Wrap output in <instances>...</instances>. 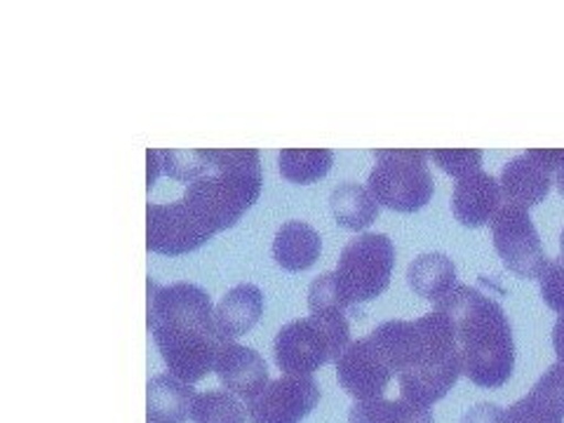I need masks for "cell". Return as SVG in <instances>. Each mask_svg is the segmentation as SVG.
<instances>
[{
  "label": "cell",
  "mask_w": 564,
  "mask_h": 423,
  "mask_svg": "<svg viewBox=\"0 0 564 423\" xmlns=\"http://www.w3.org/2000/svg\"><path fill=\"white\" fill-rule=\"evenodd\" d=\"M369 337L381 348L398 377L400 398L421 408H433L464 375L454 325L440 311L419 321H388Z\"/></svg>",
  "instance_id": "6da1fadb"
},
{
  "label": "cell",
  "mask_w": 564,
  "mask_h": 423,
  "mask_svg": "<svg viewBox=\"0 0 564 423\" xmlns=\"http://www.w3.org/2000/svg\"><path fill=\"white\" fill-rule=\"evenodd\" d=\"M209 294L191 282L155 288L149 299V329L170 375L196 383L215 372L226 344Z\"/></svg>",
  "instance_id": "7a4b0ae2"
},
{
  "label": "cell",
  "mask_w": 564,
  "mask_h": 423,
  "mask_svg": "<svg viewBox=\"0 0 564 423\" xmlns=\"http://www.w3.org/2000/svg\"><path fill=\"white\" fill-rule=\"evenodd\" d=\"M435 311L445 313L462 350V369L475 386L499 388L516 367L513 327L491 296L470 285H456Z\"/></svg>",
  "instance_id": "3957f363"
},
{
  "label": "cell",
  "mask_w": 564,
  "mask_h": 423,
  "mask_svg": "<svg viewBox=\"0 0 564 423\" xmlns=\"http://www.w3.org/2000/svg\"><path fill=\"white\" fill-rule=\"evenodd\" d=\"M257 149H207V167L180 198L212 236L234 228L261 196Z\"/></svg>",
  "instance_id": "277c9868"
},
{
  "label": "cell",
  "mask_w": 564,
  "mask_h": 423,
  "mask_svg": "<svg viewBox=\"0 0 564 423\" xmlns=\"http://www.w3.org/2000/svg\"><path fill=\"white\" fill-rule=\"evenodd\" d=\"M350 346V327L344 313L308 315L280 327L273 339V360L280 372L311 377L327 362H339Z\"/></svg>",
  "instance_id": "5b68a950"
},
{
  "label": "cell",
  "mask_w": 564,
  "mask_h": 423,
  "mask_svg": "<svg viewBox=\"0 0 564 423\" xmlns=\"http://www.w3.org/2000/svg\"><path fill=\"white\" fill-rule=\"evenodd\" d=\"M429 158V151L421 149H379L375 151L377 165L369 172L367 188L379 205L412 215L426 207L435 193Z\"/></svg>",
  "instance_id": "8992f818"
},
{
  "label": "cell",
  "mask_w": 564,
  "mask_h": 423,
  "mask_svg": "<svg viewBox=\"0 0 564 423\" xmlns=\"http://www.w3.org/2000/svg\"><path fill=\"white\" fill-rule=\"evenodd\" d=\"M395 269V245L386 234H360L346 242L337 278L346 302L360 306L379 299Z\"/></svg>",
  "instance_id": "52a82bcc"
},
{
  "label": "cell",
  "mask_w": 564,
  "mask_h": 423,
  "mask_svg": "<svg viewBox=\"0 0 564 423\" xmlns=\"http://www.w3.org/2000/svg\"><path fill=\"white\" fill-rule=\"evenodd\" d=\"M491 238L503 267L518 278L539 280L545 263L551 261L543 252L541 238L527 209L503 205L491 221Z\"/></svg>",
  "instance_id": "ba28073f"
},
{
  "label": "cell",
  "mask_w": 564,
  "mask_h": 423,
  "mask_svg": "<svg viewBox=\"0 0 564 423\" xmlns=\"http://www.w3.org/2000/svg\"><path fill=\"white\" fill-rule=\"evenodd\" d=\"M564 167V149H529L508 161L499 184L503 205L529 209L549 198L553 180Z\"/></svg>",
  "instance_id": "9c48e42d"
},
{
  "label": "cell",
  "mask_w": 564,
  "mask_h": 423,
  "mask_svg": "<svg viewBox=\"0 0 564 423\" xmlns=\"http://www.w3.org/2000/svg\"><path fill=\"white\" fill-rule=\"evenodd\" d=\"M321 386L313 377L285 375L247 402V419L250 423H302L321 402Z\"/></svg>",
  "instance_id": "30bf717a"
},
{
  "label": "cell",
  "mask_w": 564,
  "mask_h": 423,
  "mask_svg": "<svg viewBox=\"0 0 564 423\" xmlns=\"http://www.w3.org/2000/svg\"><path fill=\"white\" fill-rule=\"evenodd\" d=\"M207 228L191 215L182 200L170 205L149 203L147 207V247L158 254H188L212 240Z\"/></svg>",
  "instance_id": "8fae6325"
},
{
  "label": "cell",
  "mask_w": 564,
  "mask_h": 423,
  "mask_svg": "<svg viewBox=\"0 0 564 423\" xmlns=\"http://www.w3.org/2000/svg\"><path fill=\"white\" fill-rule=\"evenodd\" d=\"M393 377L391 365L369 334L358 341H350L337 362L339 386L350 398H356V402L381 400Z\"/></svg>",
  "instance_id": "7c38bea8"
},
{
  "label": "cell",
  "mask_w": 564,
  "mask_h": 423,
  "mask_svg": "<svg viewBox=\"0 0 564 423\" xmlns=\"http://www.w3.org/2000/svg\"><path fill=\"white\" fill-rule=\"evenodd\" d=\"M503 207L501 184L489 172H473L458 180L452 193V215L466 228H480L494 221Z\"/></svg>",
  "instance_id": "4fadbf2b"
},
{
  "label": "cell",
  "mask_w": 564,
  "mask_h": 423,
  "mask_svg": "<svg viewBox=\"0 0 564 423\" xmlns=\"http://www.w3.org/2000/svg\"><path fill=\"white\" fill-rule=\"evenodd\" d=\"M215 375L221 381L224 391L234 393L247 402L254 400L263 388L271 383L267 360H263L254 348L240 346L234 341L224 344L215 365Z\"/></svg>",
  "instance_id": "5bb4252c"
},
{
  "label": "cell",
  "mask_w": 564,
  "mask_h": 423,
  "mask_svg": "<svg viewBox=\"0 0 564 423\" xmlns=\"http://www.w3.org/2000/svg\"><path fill=\"white\" fill-rule=\"evenodd\" d=\"M271 252L282 271L302 273L321 259L323 238L311 224L292 219L278 228Z\"/></svg>",
  "instance_id": "9a60e30c"
},
{
  "label": "cell",
  "mask_w": 564,
  "mask_h": 423,
  "mask_svg": "<svg viewBox=\"0 0 564 423\" xmlns=\"http://www.w3.org/2000/svg\"><path fill=\"white\" fill-rule=\"evenodd\" d=\"M193 386L174 375H158L147 383L149 423H186L196 404Z\"/></svg>",
  "instance_id": "2e32d148"
},
{
  "label": "cell",
  "mask_w": 564,
  "mask_h": 423,
  "mask_svg": "<svg viewBox=\"0 0 564 423\" xmlns=\"http://www.w3.org/2000/svg\"><path fill=\"white\" fill-rule=\"evenodd\" d=\"M215 313L221 337L226 341H234L261 321L263 292L257 285H252V282H242V285H236L221 296Z\"/></svg>",
  "instance_id": "e0dca14e"
},
{
  "label": "cell",
  "mask_w": 564,
  "mask_h": 423,
  "mask_svg": "<svg viewBox=\"0 0 564 423\" xmlns=\"http://www.w3.org/2000/svg\"><path fill=\"white\" fill-rule=\"evenodd\" d=\"M408 285L426 302H443L456 288V267L443 252L419 254L408 269Z\"/></svg>",
  "instance_id": "ac0fdd59"
},
{
  "label": "cell",
  "mask_w": 564,
  "mask_h": 423,
  "mask_svg": "<svg viewBox=\"0 0 564 423\" xmlns=\"http://www.w3.org/2000/svg\"><path fill=\"white\" fill-rule=\"evenodd\" d=\"M332 217L348 231H365L379 219L381 205L372 196V191L358 182H344L332 191L329 196Z\"/></svg>",
  "instance_id": "d6986e66"
},
{
  "label": "cell",
  "mask_w": 564,
  "mask_h": 423,
  "mask_svg": "<svg viewBox=\"0 0 564 423\" xmlns=\"http://www.w3.org/2000/svg\"><path fill=\"white\" fill-rule=\"evenodd\" d=\"M348 423H435L431 408L398 398L356 402L348 412Z\"/></svg>",
  "instance_id": "ffe728a7"
},
{
  "label": "cell",
  "mask_w": 564,
  "mask_h": 423,
  "mask_svg": "<svg viewBox=\"0 0 564 423\" xmlns=\"http://www.w3.org/2000/svg\"><path fill=\"white\" fill-rule=\"evenodd\" d=\"M334 165L329 149H282L278 153L280 174L292 184L321 182Z\"/></svg>",
  "instance_id": "44dd1931"
},
{
  "label": "cell",
  "mask_w": 564,
  "mask_h": 423,
  "mask_svg": "<svg viewBox=\"0 0 564 423\" xmlns=\"http://www.w3.org/2000/svg\"><path fill=\"white\" fill-rule=\"evenodd\" d=\"M193 423H245L247 408L228 391H205L193 404Z\"/></svg>",
  "instance_id": "7402d4cb"
},
{
  "label": "cell",
  "mask_w": 564,
  "mask_h": 423,
  "mask_svg": "<svg viewBox=\"0 0 564 423\" xmlns=\"http://www.w3.org/2000/svg\"><path fill=\"white\" fill-rule=\"evenodd\" d=\"M308 308L313 315H325V313H344L350 308L346 296L341 292L337 271L317 275L311 288H308Z\"/></svg>",
  "instance_id": "603a6c76"
},
{
  "label": "cell",
  "mask_w": 564,
  "mask_h": 423,
  "mask_svg": "<svg viewBox=\"0 0 564 423\" xmlns=\"http://www.w3.org/2000/svg\"><path fill=\"white\" fill-rule=\"evenodd\" d=\"M429 155L435 161V165L456 180L480 172L485 153L480 149H435L429 151Z\"/></svg>",
  "instance_id": "cb8c5ba5"
},
{
  "label": "cell",
  "mask_w": 564,
  "mask_h": 423,
  "mask_svg": "<svg viewBox=\"0 0 564 423\" xmlns=\"http://www.w3.org/2000/svg\"><path fill=\"white\" fill-rule=\"evenodd\" d=\"M564 419L534 393H527L508 408V423H562Z\"/></svg>",
  "instance_id": "d4e9b609"
},
{
  "label": "cell",
  "mask_w": 564,
  "mask_h": 423,
  "mask_svg": "<svg viewBox=\"0 0 564 423\" xmlns=\"http://www.w3.org/2000/svg\"><path fill=\"white\" fill-rule=\"evenodd\" d=\"M539 285H541V296L545 306L564 315V261L562 259H551L545 263V269L539 275Z\"/></svg>",
  "instance_id": "484cf974"
},
{
  "label": "cell",
  "mask_w": 564,
  "mask_h": 423,
  "mask_svg": "<svg viewBox=\"0 0 564 423\" xmlns=\"http://www.w3.org/2000/svg\"><path fill=\"white\" fill-rule=\"evenodd\" d=\"M529 393H534L539 400H543L553 412H557L564 419V362H555L545 372Z\"/></svg>",
  "instance_id": "4316f807"
},
{
  "label": "cell",
  "mask_w": 564,
  "mask_h": 423,
  "mask_svg": "<svg viewBox=\"0 0 564 423\" xmlns=\"http://www.w3.org/2000/svg\"><path fill=\"white\" fill-rule=\"evenodd\" d=\"M458 423H508V412L494 402H480L470 408Z\"/></svg>",
  "instance_id": "83f0119b"
},
{
  "label": "cell",
  "mask_w": 564,
  "mask_h": 423,
  "mask_svg": "<svg viewBox=\"0 0 564 423\" xmlns=\"http://www.w3.org/2000/svg\"><path fill=\"white\" fill-rule=\"evenodd\" d=\"M553 348H555L557 362H564V315L557 317V323L553 327Z\"/></svg>",
  "instance_id": "f1b7e54d"
},
{
  "label": "cell",
  "mask_w": 564,
  "mask_h": 423,
  "mask_svg": "<svg viewBox=\"0 0 564 423\" xmlns=\"http://www.w3.org/2000/svg\"><path fill=\"white\" fill-rule=\"evenodd\" d=\"M555 184H557V191L562 193V198H564V167L557 172V176H555Z\"/></svg>",
  "instance_id": "f546056e"
},
{
  "label": "cell",
  "mask_w": 564,
  "mask_h": 423,
  "mask_svg": "<svg viewBox=\"0 0 564 423\" xmlns=\"http://www.w3.org/2000/svg\"><path fill=\"white\" fill-rule=\"evenodd\" d=\"M560 254H562L560 259L564 261V231H562V236H560Z\"/></svg>",
  "instance_id": "4dcf8cb0"
}]
</instances>
